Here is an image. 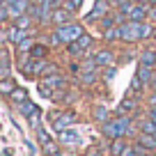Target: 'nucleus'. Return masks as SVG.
<instances>
[{"label": "nucleus", "instance_id": "obj_1", "mask_svg": "<svg viewBox=\"0 0 156 156\" xmlns=\"http://www.w3.org/2000/svg\"><path fill=\"white\" fill-rule=\"evenodd\" d=\"M101 136L106 140H117V138H129L138 136V129H136V119L133 115H117L110 117L106 124H101Z\"/></svg>", "mask_w": 156, "mask_h": 156}, {"label": "nucleus", "instance_id": "obj_2", "mask_svg": "<svg viewBox=\"0 0 156 156\" xmlns=\"http://www.w3.org/2000/svg\"><path fill=\"white\" fill-rule=\"evenodd\" d=\"M48 119H51V124H53V131L60 133V131H64V129H71L73 124L78 122V115H76V110H62V112H51Z\"/></svg>", "mask_w": 156, "mask_h": 156}, {"label": "nucleus", "instance_id": "obj_3", "mask_svg": "<svg viewBox=\"0 0 156 156\" xmlns=\"http://www.w3.org/2000/svg\"><path fill=\"white\" fill-rule=\"evenodd\" d=\"M55 32H58L60 41L67 46V44H71V41H76L80 34H85V30H83V25H80V23L71 21V23H67V25H60V28H55Z\"/></svg>", "mask_w": 156, "mask_h": 156}, {"label": "nucleus", "instance_id": "obj_4", "mask_svg": "<svg viewBox=\"0 0 156 156\" xmlns=\"http://www.w3.org/2000/svg\"><path fill=\"white\" fill-rule=\"evenodd\" d=\"M119 9L126 14L129 21H136V23L149 21V5H142V2H129V5L119 7Z\"/></svg>", "mask_w": 156, "mask_h": 156}, {"label": "nucleus", "instance_id": "obj_5", "mask_svg": "<svg viewBox=\"0 0 156 156\" xmlns=\"http://www.w3.org/2000/svg\"><path fill=\"white\" fill-rule=\"evenodd\" d=\"M94 44V37L92 34H80V37L76 39V41H71V44H67V53L69 55H73V58H80V55H85L87 53V48Z\"/></svg>", "mask_w": 156, "mask_h": 156}, {"label": "nucleus", "instance_id": "obj_6", "mask_svg": "<svg viewBox=\"0 0 156 156\" xmlns=\"http://www.w3.org/2000/svg\"><path fill=\"white\" fill-rule=\"evenodd\" d=\"M117 28H119V41H124V44H136V41H140V32H138L136 21H126V23L117 25Z\"/></svg>", "mask_w": 156, "mask_h": 156}, {"label": "nucleus", "instance_id": "obj_7", "mask_svg": "<svg viewBox=\"0 0 156 156\" xmlns=\"http://www.w3.org/2000/svg\"><path fill=\"white\" fill-rule=\"evenodd\" d=\"M110 0H97L94 2V7H92V12H90L87 16H85V21L87 23H94V21H99L101 16H106L108 14V9H110Z\"/></svg>", "mask_w": 156, "mask_h": 156}, {"label": "nucleus", "instance_id": "obj_8", "mask_svg": "<svg viewBox=\"0 0 156 156\" xmlns=\"http://www.w3.org/2000/svg\"><path fill=\"white\" fill-rule=\"evenodd\" d=\"M7 30H9V44H12V46H19L23 39L34 37V34H37V30H21V28H16L14 23L7 25Z\"/></svg>", "mask_w": 156, "mask_h": 156}, {"label": "nucleus", "instance_id": "obj_9", "mask_svg": "<svg viewBox=\"0 0 156 156\" xmlns=\"http://www.w3.org/2000/svg\"><path fill=\"white\" fill-rule=\"evenodd\" d=\"M73 21V14L71 12H67L64 7H58V9H53V14H51V25L53 28H60V25H67Z\"/></svg>", "mask_w": 156, "mask_h": 156}, {"label": "nucleus", "instance_id": "obj_10", "mask_svg": "<svg viewBox=\"0 0 156 156\" xmlns=\"http://www.w3.org/2000/svg\"><path fill=\"white\" fill-rule=\"evenodd\" d=\"M58 140L64 147H76V145H80V133L73 131V129H64V131L58 133Z\"/></svg>", "mask_w": 156, "mask_h": 156}, {"label": "nucleus", "instance_id": "obj_11", "mask_svg": "<svg viewBox=\"0 0 156 156\" xmlns=\"http://www.w3.org/2000/svg\"><path fill=\"white\" fill-rule=\"evenodd\" d=\"M94 60H97V64L99 67H112L115 64V60H117V55H115V51L112 48H101V51H97L94 53Z\"/></svg>", "mask_w": 156, "mask_h": 156}, {"label": "nucleus", "instance_id": "obj_12", "mask_svg": "<svg viewBox=\"0 0 156 156\" xmlns=\"http://www.w3.org/2000/svg\"><path fill=\"white\" fill-rule=\"evenodd\" d=\"M39 83L58 92V90H64V87H67V78H64L62 73H53V76H44L41 80H39Z\"/></svg>", "mask_w": 156, "mask_h": 156}, {"label": "nucleus", "instance_id": "obj_13", "mask_svg": "<svg viewBox=\"0 0 156 156\" xmlns=\"http://www.w3.org/2000/svg\"><path fill=\"white\" fill-rule=\"evenodd\" d=\"M138 110V97H126L119 101V106H117V115H133V112Z\"/></svg>", "mask_w": 156, "mask_h": 156}, {"label": "nucleus", "instance_id": "obj_14", "mask_svg": "<svg viewBox=\"0 0 156 156\" xmlns=\"http://www.w3.org/2000/svg\"><path fill=\"white\" fill-rule=\"evenodd\" d=\"M126 147H129L126 138H117V140H110V142H108V154H110V156H122Z\"/></svg>", "mask_w": 156, "mask_h": 156}, {"label": "nucleus", "instance_id": "obj_15", "mask_svg": "<svg viewBox=\"0 0 156 156\" xmlns=\"http://www.w3.org/2000/svg\"><path fill=\"white\" fill-rule=\"evenodd\" d=\"M110 108L108 106H103V103H97L94 106V110H92V117H94V122H99V124H106L108 119H110Z\"/></svg>", "mask_w": 156, "mask_h": 156}, {"label": "nucleus", "instance_id": "obj_16", "mask_svg": "<svg viewBox=\"0 0 156 156\" xmlns=\"http://www.w3.org/2000/svg\"><path fill=\"white\" fill-rule=\"evenodd\" d=\"M16 108H19V112H21L23 117H28V119H32V117L41 115V112H39V108H37V103H32L30 99H28L25 103H21V106H16Z\"/></svg>", "mask_w": 156, "mask_h": 156}, {"label": "nucleus", "instance_id": "obj_17", "mask_svg": "<svg viewBox=\"0 0 156 156\" xmlns=\"http://www.w3.org/2000/svg\"><path fill=\"white\" fill-rule=\"evenodd\" d=\"M136 129L138 133H156V122L151 117H142V119H136Z\"/></svg>", "mask_w": 156, "mask_h": 156}, {"label": "nucleus", "instance_id": "obj_18", "mask_svg": "<svg viewBox=\"0 0 156 156\" xmlns=\"http://www.w3.org/2000/svg\"><path fill=\"white\" fill-rule=\"evenodd\" d=\"M138 64L154 67V64H156V48H145L140 55H138Z\"/></svg>", "mask_w": 156, "mask_h": 156}, {"label": "nucleus", "instance_id": "obj_19", "mask_svg": "<svg viewBox=\"0 0 156 156\" xmlns=\"http://www.w3.org/2000/svg\"><path fill=\"white\" fill-rule=\"evenodd\" d=\"M154 67H145V64H138V71H136V76L140 78L142 83L147 85V87H149V83H151V78H154Z\"/></svg>", "mask_w": 156, "mask_h": 156}, {"label": "nucleus", "instance_id": "obj_20", "mask_svg": "<svg viewBox=\"0 0 156 156\" xmlns=\"http://www.w3.org/2000/svg\"><path fill=\"white\" fill-rule=\"evenodd\" d=\"M133 140H138L142 147H147L149 151H156V138H154V133H138Z\"/></svg>", "mask_w": 156, "mask_h": 156}, {"label": "nucleus", "instance_id": "obj_21", "mask_svg": "<svg viewBox=\"0 0 156 156\" xmlns=\"http://www.w3.org/2000/svg\"><path fill=\"white\" fill-rule=\"evenodd\" d=\"M12 23H14L16 28H21V30H34L37 21H34V19H32L30 14H23V16H19V19H14Z\"/></svg>", "mask_w": 156, "mask_h": 156}, {"label": "nucleus", "instance_id": "obj_22", "mask_svg": "<svg viewBox=\"0 0 156 156\" xmlns=\"http://www.w3.org/2000/svg\"><path fill=\"white\" fill-rule=\"evenodd\" d=\"M80 83L83 85H92L97 83V78H99V69H80Z\"/></svg>", "mask_w": 156, "mask_h": 156}, {"label": "nucleus", "instance_id": "obj_23", "mask_svg": "<svg viewBox=\"0 0 156 156\" xmlns=\"http://www.w3.org/2000/svg\"><path fill=\"white\" fill-rule=\"evenodd\" d=\"M16 90V80L14 78H2V80H0V97H9L12 92H14Z\"/></svg>", "mask_w": 156, "mask_h": 156}, {"label": "nucleus", "instance_id": "obj_24", "mask_svg": "<svg viewBox=\"0 0 156 156\" xmlns=\"http://www.w3.org/2000/svg\"><path fill=\"white\" fill-rule=\"evenodd\" d=\"M30 58H34V60H46V58H48V46L37 41V44L32 46V51H30Z\"/></svg>", "mask_w": 156, "mask_h": 156}, {"label": "nucleus", "instance_id": "obj_25", "mask_svg": "<svg viewBox=\"0 0 156 156\" xmlns=\"http://www.w3.org/2000/svg\"><path fill=\"white\" fill-rule=\"evenodd\" d=\"M9 101H12V103H16V106H21V103L28 101V92H25L23 87H16L14 92L9 94Z\"/></svg>", "mask_w": 156, "mask_h": 156}, {"label": "nucleus", "instance_id": "obj_26", "mask_svg": "<svg viewBox=\"0 0 156 156\" xmlns=\"http://www.w3.org/2000/svg\"><path fill=\"white\" fill-rule=\"evenodd\" d=\"M34 44H37V41H34V37H28V39H23L19 46H14V48H16V53H19V55H25V53H30V51H32Z\"/></svg>", "mask_w": 156, "mask_h": 156}, {"label": "nucleus", "instance_id": "obj_27", "mask_svg": "<svg viewBox=\"0 0 156 156\" xmlns=\"http://www.w3.org/2000/svg\"><path fill=\"white\" fill-rule=\"evenodd\" d=\"M115 25H117V21H115V14H112V12H108L106 16H101V19H99V28H101V30L115 28Z\"/></svg>", "mask_w": 156, "mask_h": 156}, {"label": "nucleus", "instance_id": "obj_28", "mask_svg": "<svg viewBox=\"0 0 156 156\" xmlns=\"http://www.w3.org/2000/svg\"><path fill=\"white\" fill-rule=\"evenodd\" d=\"M103 41H108V44H112V41H119V28H108V30H103Z\"/></svg>", "mask_w": 156, "mask_h": 156}, {"label": "nucleus", "instance_id": "obj_29", "mask_svg": "<svg viewBox=\"0 0 156 156\" xmlns=\"http://www.w3.org/2000/svg\"><path fill=\"white\" fill-rule=\"evenodd\" d=\"M80 5H83V0H62V7L67 12H71V14H76L80 9Z\"/></svg>", "mask_w": 156, "mask_h": 156}, {"label": "nucleus", "instance_id": "obj_30", "mask_svg": "<svg viewBox=\"0 0 156 156\" xmlns=\"http://www.w3.org/2000/svg\"><path fill=\"white\" fill-rule=\"evenodd\" d=\"M37 140H39V145H41V147H44L46 142H51V136L46 133V129H44V126L37 129Z\"/></svg>", "mask_w": 156, "mask_h": 156}, {"label": "nucleus", "instance_id": "obj_31", "mask_svg": "<svg viewBox=\"0 0 156 156\" xmlns=\"http://www.w3.org/2000/svg\"><path fill=\"white\" fill-rule=\"evenodd\" d=\"M53 73H60L58 64H55V62H46V67H44V73H41V78H44V76H53Z\"/></svg>", "mask_w": 156, "mask_h": 156}, {"label": "nucleus", "instance_id": "obj_32", "mask_svg": "<svg viewBox=\"0 0 156 156\" xmlns=\"http://www.w3.org/2000/svg\"><path fill=\"white\" fill-rule=\"evenodd\" d=\"M12 76V62H2L0 64V80L2 78H9Z\"/></svg>", "mask_w": 156, "mask_h": 156}, {"label": "nucleus", "instance_id": "obj_33", "mask_svg": "<svg viewBox=\"0 0 156 156\" xmlns=\"http://www.w3.org/2000/svg\"><path fill=\"white\" fill-rule=\"evenodd\" d=\"M7 44H9V30H7V25H0V46Z\"/></svg>", "mask_w": 156, "mask_h": 156}, {"label": "nucleus", "instance_id": "obj_34", "mask_svg": "<svg viewBox=\"0 0 156 156\" xmlns=\"http://www.w3.org/2000/svg\"><path fill=\"white\" fill-rule=\"evenodd\" d=\"M7 19H9V12H7V5L5 0H0V25H5Z\"/></svg>", "mask_w": 156, "mask_h": 156}, {"label": "nucleus", "instance_id": "obj_35", "mask_svg": "<svg viewBox=\"0 0 156 156\" xmlns=\"http://www.w3.org/2000/svg\"><path fill=\"white\" fill-rule=\"evenodd\" d=\"M44 151H46L48 156H55V154H60V151H58V145H55L53 140H51V142H46V145H44Z\"/></svg>", "mask_w": 156, "mask_h": 156}, {"label": "nucleus", "instance_id": "obj_36", "mask_svg": "<svg viewBox=\"0 0 156 156\" xmlns=\"http://www.w3.org/2000/svg\"><path fill=\"white\" fill-rule=\"evenodd\" d=\"M2 62H12V55L7 51V46H0V64Z\"/></svg>", "mask_w": 156, "mask_h": 156}, {"label": "nucleus", "instance_id": "obj_37", "mask_svg": "<svg viewBox=\"0 0 156 156\" xmlns=\"http://www.w3.org/2000/svg\"><path fill=\"white\" fill-rule=\"evenodd\" d=\"M115 73H117V67H115V64H112V67H106V69H103V78H106V80L115 78Z\"/></svg>", "mask_w": 156, "mask_h": 156}, {"label": "nucleus", "instance_id": "obj_38", "mask_svg": "<svg viewBox=\"0 0 156 156\" xmlns=\"http://www.w3.org/2000/svg\"><path fill=\"white\" fill-rule=\"evenodd\" d=\"M147 106L156 108V90H151V92H149V97H147Z\"/></svg>", "mask_w": 156, "mask_h": 156}, {"label": "nucleus", "instance_id": "obj_39", "mask_svg": "<svg viewBox=\"0 0 156 156\" xmlns=\"http://www.w3.org/2000/svg\"><path fill=\"white\" fill-rule=\"evenodd\" d=\"M131 0H110V5L115 7V9H119V7H124V5H129Z\"/></svg>", "mask_w": 156, "mask_h": 156}, {"label": "nucleus", "instance_id": "obj_40", "mask_svg": "<svg viewBox=\"0 0 156 156\" xmlns=\"http://www.w3.org/2000/svg\"><path fill=\"white\" fill-rule=\"evenodd\" d=\"M149 21L156 25V5H149Z\"/></svg>", "mask_w": 156, "mask_h": 156}, {"label": "nucleus", "instance_id": "obj_41", "mask_svg": "<svg viewBox=\"0 0 156 156\" xmlns=\"http://www.w3.org/2000/svg\"><path fill=\"white\" fill-rule=\"evenodd\" d=\"M122 156H138L136 154V151H133V147H131V142H129V147H126V149H124V154Z\"/></svg>", "mask_w": 156, "mask_h": 156}, {"label": "nucleus", "instance_id": "obj_42", "mask_svg": "<svg viewBox=\"0 0 156 156\" xmlns=\"http://www.w3.org/2000/svg\"><path fill=\"white\" fill-rule=\"evenodd\" d=\"M85 156H101V149H97V147H92V149H87V154Z\"/></svg>", "mask_w": 156, "mask_h": 156}, {"label": "nucleus", "instance_id": "obj_43", "mask_svg": "<svg viewBox=\"0 0 156 156\" xmlns=\"http://www.w3.org/2000/svg\"><path fill=\"white\" fill-rule=\"evenodd\" d=\"M149 117H151V119L156 122V108H149Z\"/></svg>", "mask_w": 156, "mask_h": 156}, {"label": "nucleus", "instance_id": "obj_44", "mask_svg": "<svg viewBox=\"0 0 156 156\" xmlns=\"http://www.w3.org/2000/svg\"><path fill=\"white\" fill-rule=\"evenodd\" d=\"M149 90H156V73H154V78H151V83H149Z\"/></svg>", "mask_w": 156, "mask_h": 156}, {"label": "nucleus", "instance_id": "obj_45", "mask_svg": "<svg viewBox=\"0 0 156 156\" xmlns=\"http://www.w3.org/2000/svg\"><path fill=\"white\" fill-rule=\"evenodd\" d=\"M142 156H156V151H147V154H142Z\"/></svg>", "mask_w": 156, "mask_h": 156}, {"label": "nucleus", "instance_id": "obj_46", "mask_svg": "<svg viewBox=\"0 0 156 156\" xmlns=\"http://www.w3.org/2000/svg\"><path fill=\"white\" fill-rule=\"evenodd\" d=\"M154 138H156V133H154Z\"/></svg>", "mask_w": 156, "mask_h": 156}]
</instances>
